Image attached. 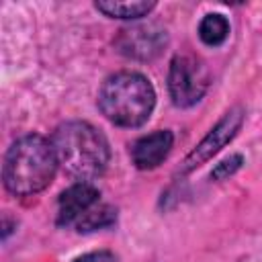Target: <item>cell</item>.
<instances>
[{
	"mask_svg": "<svg viewBox=\"0 0 262 262\" xmlns=\"http://www.w3.org/2000/svg\"><path fill=\"white\" fill-rule=\"evenodd\" d=\"M158 4L154 0H98L94 2V8L104 14L106 18H117V20H139L147 14L154 12Z\"/></svg>",
	"mask_w": 262,
	"mask_h": 262,
	"instance_id": "9c48e42d",
	"label": "cell"
},
{
	"mask_svg": "<svg viewBox=\"0 0 262 262\" xmlns=\"http://www.w3.org/2000/svg\"><path fill=\"white\" fill-rule=\"evenodd\" d=\"M166 86L176 108H190L205 98L211 86V70L196 53H176L168 66Z\"/></svg>",
	"mask_w": 262,
	"mask_h": 262,
	"instance_id": "5b68a950",
	"label": "cell"
},
{
	"mask_svg": "<svg viewBox=\"0 0 262 262\" xmlns=\"http://www.w3.org/2000/svg\"><path fill=\"white\" fill-rule=\"evenodd\" d=\"M57 166L51 141L41 133H25L4 154L2 184L12 196H35L51 184Z\"/></svg>",
	"mask_w": 262,
	"mask_h": 262,
	"instance_id": "7a4b0ae2",
	"label": "cell"
},
{
	"mask_svg": "<svg viewBox=\"0 0 262 262\" xmlns=\"http://www.w3.org/2000/svg\"><path fill=\"white\" fill-rule=\"evenodd\" d=\"M72 262H117V256L111 250H92L74 258Z\"/></svg>",
	"mask_w": 262,
	"mask_h": 262,
	"instance_id": "7c38bea8",
	"label": "cell"
},
{
	"mask_svg": "<svg viewBox=\"0 0 262 262\" xmlns=\"http://www.w3.org/2000/svg\"><path fill=\"white\" fill-rule=\"evenodd\" d=\"M244 121H246V111L242 104H233L231 108H227L219 117V121L207 131V135L182 158V162L174 170V178H184L192 174L196 168L207 164L213 156H217L223 147H227L242 131Z\"/></svg>",
	"mask_w": 262,
	"mask_h": 262,
	"instance_id": "8992f818",
	"label": "cell"
},
{
	"mask_svg": "<svg viewBox=\"0 0 262 262\" xmlns=\"http://www.w3.org/2000/svg\"><path fill=\"white\" fill-rule=\"evenodd\" d=\"M100 115L117 127H143L156 108V88L149 78L137 70H119L108 74L96 94Z\"/></svg>",
	"mask_w": 262,
	"mask_h": 262,
	"instance_id": "3957f363",
	"label": "cell"
},
{
	"mask_svg": "<svg viewBox=\"0 0 262 262\" xmlns=\"http://www.w3.org/2000/svg\"><path fill=\"white\" fill-rule=\"evenodd\" d=\"M242 166H244V156H242V154H229L227 158H223L221 162H217V164L213 166V170H211L209 176H211V180L221 182V180L231 178Z\"/></svg>",
	"mask_w": 262,
	"mask_h": 262,
	"instance_id": "8fae6325",
	"label": "cell"
},
{
	"mask_svg": "<svg viewBox=\"0 0 262 262\" xmlns=\"http://www.w3.org/2000/svg\"><path fill=\"white\" fill-rule=\"evenodd\" d=\"M57 227L78 233L108 229L117 223V207L102 201L100 190L92 182H74L57 196Z\"/></svg>",
	"mask_w": 262,
	"mask_h": 262,
	"instance_id": "277c9868",
	"label": "cell"
},
{
	"mask_svg": "<svg viewBox=\"0 0 262 262\" xmlns=\"http://www.w3.org/2000/svg\"><path fill=\"white\" fill-rule=\"evenodd\" d=\"M229 33H231V25H229L227 16L221 14V12H207L201 18L199 27H196V35H199V39L207 47H219V45H223L227 41Z\"/></svg>",
	"mask_w": 262,
	"mask_h": 262,
	"instance_id": "30bf717a",
	"label": "cell"
},
{
	"mask_svg": "<svg viewBox=\"0 0 262 262\" xmlns=\"http://www.w3.org/2000/svg\"><path fill=\"white\" fill-rule=\"evenodd\" d=\"M172 147H174V133L170 129H158L145 133L137 137L129 147L131 164L141 172L156 170L160 164L168 160Z\"/></svg>",
	"mask_w": 262,
	"mask_h": 262,
	"instance_id": "ba28073f",
	"label": "cell"
},
{
	"mask_svg": "<svg viewBox=\"0 0 262 262\" xmlns=\"http://www.w3.org/2000/svg\"><path fill=\"white\" fill-rule=\"evenodd\" d=\"M168 31L156 23L135 25L121 29L113 39V47L127 59L133 61H154L168 47Z\"/></svg>",
	"mask_w": 262,
	"mask_h": 262,
	"instance_id": "52a82bcc",
	"label": "cell"
},
{
	"mask_svg": "<svg viewBox=\"0 0 262 262\" xmlns=\"http://www.w3.org/2000/svg\"><path fill=\"white\" fill-rule=\"evenodd\" d=\"M57 164L76 180L90 182L102 176L111 164V143L90 121L70 119L59 123L49 137Z\"/></svg>",
	"mask_w": 262,
	"mask_h": 262,
	"instance_id": "6da1fadb",
	"label": "cell"
}]
</instances>
